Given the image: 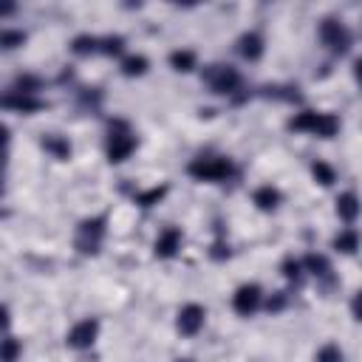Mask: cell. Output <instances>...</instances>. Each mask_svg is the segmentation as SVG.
I'll list each match as a JSON object with an SVG mask.
<instances>
[{
  "mask_svg": "<svg viewBox=\"0 0 362 362\" xmlns=\"http://www.w3.org/2000/svg\"><path fill=\"white\" fill-rule=\"evenodd\" d=\"M291 130L297 133H311V136H320V139H334L339 133V119L334 113H320V110H300L291 122H288Z\"/></svg>",
  "mask_w": 362,
  "mask_h": 362,
  "instance_id": "6da1fadb",
  "label": "cell"
},
{
  "mask_svg": "<svg viewBox=\"0 0 362 362\" xmlns=\"http://www.w3.org/2000/svg\"><path fill=\"white\" fill-rule=\"evenodd\" d=\"M136 133L130 130V124L124 119H113L110 130H107V141H105V153L110 164H122L130 158V153L136 150Z\"/></svg>",
  "mask_w": 362,
  "mask_h": 362,
  "instance_id": "7a4b0ae2",
  "label": "cell"
},
{
  "mask_svg": "<svg viewBox=\"0 0 362 362\" xmlns=\"http://www.w3.org/2000/svg\"><path fill=\"white\" fill-rule=\"evenodd\" d=\"M187 173L192 175V178H198V181H226V178H232L235 175V164H232V158H226V156H198V158H192L189 161V167H187Z\"/></svg>",
  "mask_w": 362,
  "mask_h": 362,
  "instance_id": "3957f363",
  "label": "cell"
},
{
  "mask_svg": "<svg viewBox=\"0 0 362 362\" xmlns=\"http://www.w3.org/2000/svg\"><path fill=\"white\" fill-rule=\"evenodd\" d=\"M105 232H107V218H105V215L85 218V221L76 226L74 246H76L82 255H96L99 246H102V240H105Z\"/></svg>",
  "mask_w": 362,
  "mask_h": 362,
  "instance_id": "277c9868",
  "label": "cell"
},
{
  "mask_svg": "<svg viewBox=\"0 0 362 362\" xmlns=\"http://www.w3.org/2000/svg\"><path fill=\"white\" fill-rule=\"evenodd\" d=\"M204 82L209 85V90L212 93H221V96H229V93H235L238 88H240V74H238V68H232V65H206V71H204Z\"/></svg>",
  "mask_w": 362,
  "mask_h": 362,
  "instance_id": "5b68a950",
  "label": "cell"
},
{
  "mask_svg": "<svg viewBox=\"0 0 362 362\" xmlns=\"http://www.w3.org/2000/svg\"><path fill=\"white\" fill-rule=\"evenodd\" d=\"M320 42L331 51V54H345L351 48V31L342 20L337 17H325L320 23Z\"/></svg>",
  "mask_w": 362,
  "mask_h": 362,
  "instance_id": "8992f818",
  "label": "cell"
},
{
  "mask_svg": "<svg viewBox=\"0 0 362 362\" xmlns=\"http://www.w3.org/2000/svg\"><path fill=\"white\" fill-rule=\"evenodd\" d=\"M260 305H263V291H260L257 283H243V286L232 294V308H235V314H240V317H252Z\"/></svg>",
  "mask_w": 362,
  "mask_h": 362,
  "instance_id": "52a82bcc",
  "label": "cell"
},
{
  "mask_svg": "<svg viewBox=\"0 0 362 362\" xmlns=\"http://www.w3.org/2000/svg\"><path fill=\"white\" fill-rule=\"evenodd\" d=\"M96 337H99V322H96L93 317H85V320H79V322L68 331L65 342H68L74 351H85V348H90V345L96 342Z\"/></svg>",
  "mask_w": 362,
  "mask_h": 362,
  "instance_id": "ba28073f",
  "label": "cell"
},
{
  "mask_svg": "<svg viewBox=\"0 0 362 362\" xmlns=\"http://www.w3.org/2000/svg\"><path fill=\"white\" fill-rule=\"evenodd\" d=\"M204 320H206V311H204V305H198V303H187V305L178 311L175 328H178V334H184V337H192V334H198V331L204 328Z\"/></svg>",
  "mask_w": 362,
  "mask_h": 362,
  "instance_id": "9c48e42d",
  "label": "cell"
},
{
  "mask_svg": "<svg viewBox=\"0 0 362 362\" xmlns=\"http://www.w3.org/2000/svg\"><path fill=\"white\" fill-rule=\"evenodd\" d=\"M181 243H184V235H181V229H178V226H164V229L158 232L156 243H153V252H156V257H161V260H170V257H175V255H178Z\"/></svg>",
  "mask_w": 362,
  "mask_h": 362,
  "instance_id": "30bf717a",
  "label": "cell"
},
{
  "mask_svg": "<svg viewBox=\"0 0 362 362\" xmlns=\"http://www.w3.org/2000/svg\"><path fill=\"white\" fill-rule=\"evenodd\" d=\"M3 107H6V110H20V113H34V110H40V107H42V102H40L37 96L8 90V93L3 96Z\"/></svg>",
  "mask_w": 362,
  "mask_h": 362,
  "instance_id": "8fae6325",
  "label": "cell"
},
{
  "mask_svg": "<svg viewBox=\"0 0 362 362\" xmlns=\"http://www.w3.org/2000/svg\"><path fill=\"white\" fill-rule=\"evenodd\" d=\"M238 51H240L243 59L257 62V59L263 57V37H260L257 31H246V34L238 40Z\"/></svg>",
  "mask_w": 362,
  "mask_h": 362,
  "instance_id": "7c38bea8",
  "label": "cell"
},
{
  "mask_svg": "<svg viewBox=\"0 0 362 362\" xmlns=\"http://www.w3.org/2000/svg\"><path fill=\"white\" fill-rule=\"evenodd\" d=\"M252 201L257 204V209L272 212V209H277V204H280V189H277V187H272V184H263V187H257V189H255Z\"/></svg>",
  "mask_w": 362,
  "mask_h": 362,
  "instance_id": "4fadbf2b",
  "label": "cell"
},
{
  "mask_svg": "<svg viewBox=\"0 0 362 362\" xmlns=\"http://www.w3.org/2000/svg\"><path fill=\"white\" fill-rule=\"evenodd\" d=\"M359 209H362V204H359L356 192H342V195L337 198V215H339L342 221H348V223L356 221Z\"/></svg>",
  "mask_w": 362,
  "mask_h": 362,
  "instance_id": "5bb4252c",
  "label": "cell"
},
{
  "mask_svg": "<svg viewBox=\"0 0 362 362\" xmlns=\"http://www.w3.org/2000/svg\"><path fill=\"white\" fill-rule=\"evenodd\" d=\"M42 150H45V153H51V156H54V158H59V161L71 158V141H68V139H62V136H57V133H48V136L42 139Z\"/></svg>",
  "mask_w": 362,
  "mask_h": 362,
  "instance_id": "9a60e30c",
  "label": "cell"
},
{
  "mask_svg": "<svg viewBox=\"0 0 362 362\" xmlns=\"http://www.w3.org/2000/svg\"><path fill=\"white\" fill-rule=\"evenodd\" d=\"M195 62H198V57H195V51H189V48H178V51L170 54V65H173V71L189 74V71L195 68Z\"/></svg>",
  "mask_w": 362,
  "mask_h": 362,
  "instance_id": "2e32d148",
  "label": "cell"
},
{
  "mask_svg": "<svg viewBox=\"0 0 362 362\" xmlns=\"http://www.w3.org/2000/svg\"><path fill=\"white\" fill-rule=\"evenodd\" d=\"M147 68H150V59L144 54H130V57L122 59V74L124 76H144Z\"/></svg>",
  "mask_w": 362,
  "mask_h": 362,
  "instance_id": "e0dca14e",
  "label": "cell"
},
{
  "mask_svg": "<svg viewBox=\"0 0 362 362\" xmlns=\"http://www.w3.org/2000/svg\"><path fill=\"white\" fill-rule=\"evenodd\" d=\"M334 249L342 252V255H354L359 249V232L356 229H342L337 238H334Z\"/></svg>",
  "mask_w": 362,
  "mask_h": 362,
  "instance_id": "ac0fdd59",
  "label": "cell"
},
{
  "mask_svg": "<svg viewBox=\"0 0 362 362\" xmlns=\"http://www.w3.org/2000/svg\"><path fill=\"white\" fill-rule=\"evenodd\" d=\"M71 51H74L76 57H88V54H96V51H99V37H90V34H79V37H74V42H71Z\"/></svg>",
  "mask_w": 362,
  "mask_h": 362,
  "instance_id": "d6986e66",
  "label": "cell"
},
{
  "mask_svg": "<svg viewBox=\"0 0 362 362\" xmlns=\"http://www.w3.org/2000/svg\"><path fill=\"white\" fill-rule=\"evenodd\" d=\"M311 175H314V181H320L322 187H331V184L337 181L334 167H331V164H325V161H314V164H311Z\"/></svg>",
  "mask_w": 362,
  "mask_h": 362,
  "instance_id": "ffe728a7",
  "label": "cell"
},
{
  "mask_svg": "<svg viewBox=\"0 0 362 362\" xmlns=\"http://www.w3.org/2000/svg\"><path fill=\"white\" fill-rule=\"evenodd\" d=\"M303 266H305V272L314 274V277H328V272H331V266H328V260H325L322 255H308V257L303 260Z\"/></svg>",
  "mask_w": 362,
  "mask_h": 362,
  "instance_id": "44dd1931",
  "label": "cell"
},
{
  "mask_svg": "<svg viewBox=\"0 0 362 362\" xmlns=\"http://www.w3.org/2000/svg\"><path fill=\"white\" fill-rule=\"evenodd\" d=\"M303 272H305L303 260H297V257H286V260H283V274H286L288 283L300 286V283H303Z\"/></svg>",
  "mask_w": 362,
  "mask_h": 362,
  "instance_id": "7402d4cb",
  "label": "cell"
},
{
  "mask_svg": "<svg viewBox=\"0 0 362 362\" xmlns=\"http://www.w3.org/2000/svg\"><path fill=\"white\" fill-rule=\"evenodd\" d=\"M99 51L107 54V57H116L124 51V37L119 34H110V37H99Z\"/></svg>",
  "mask_w": 362,
  "mask_h": 362,
  "instance_id": "603a6c76",
  "label": "cell"
},
{
  "mask_svg": "<svg viewBox=\"0 0 362 362\" xmlns=\"http://www.w3.org/2000/svg\"><path fill=\"white\" fill-rule=\"evenodd\" d=\"M11 90H14V93H28V96H34V93L40 90V79H37V76H31V74H23V76H17V79H14Z\"/></svg>",
  "mask_w": 362,
  "mask_h": 362,
  "instance_id": "cb8c5ba5",
  "label": "cell"
},
{
  "mask_svg": "<svg viewBox=\"0 0 362 362\" xmlns=\"http://www.w3.org/2000/svg\"><path fill=\"white\" fill-rule=\"evenodd\" d=\"M164 192H167V187H150L147 192H136V204L139 206H153L164 198Z\"/></svg>",
  "mask_w": 362,
  "mask_h": 362,
  "instance_id": "d4e9b609",
  "label": "cell"
},
{
  "mask_svg": "<svg viewBox=\"0 0 362 362\" xmlns=\"http://www.w3.org/2000/svg\"><path fill=\"white\" fill-rule=\"evenodd\" d=\"M317 362H345V356H342L339 345H334V342H325V345L317 351Z\"/></svg>",
  "mask_w": 362,
  "mask_h": 362,
  "instance_id": "484cf974",
  "label": "cell"
},
{
  "mask_svg": "<svg viewBox=\"0 0 362 362\" xmlns=\"http://www.w3.org/2000/svg\"><path fill=\"white\" fill-rule=\"evenodd\" d=\"M23 42H25V31H11V28H6V31L0 34V45H3L6 51L17 48V45H23Z\"/></svg>",
  "mask_w": 362,
  "mask_h": 362,
  "instance_id": "4316f807",
  "label": "cell"
},
{
  "mask_svg": "<svg viewBox=\"0 0 362 362\" xmlns=\"http://www.w3.org/2000/svg\"><path fill=\"white\" fill-rule=\"evenodd\" d=\"M17 356H20V342L8 334L3 339V362H17Z\"/></svg>",
  "mask_w": 362,
  "mask_h": 362,
  "instance_id": "83f0119b",
  "label": "cell"
},
{
  "mask_svg": "<svg viewBox=\"0 0 362 362\" xmlns=\"http://www.w3.org/2000/svg\"><path fill=\"white\" fill-rule=\"evenodd\" d=\"M351 314L362 322V288H359V291L354 294V300H351Z\"/></svg>",
  "mask_w": 362,
  "mask_h": 362,
  "instance_id": "f1b7e54d",
  "label": "cell"
},
{
  "mask_svg": "<svg viewBox=\"0 0 362 362\" xmlns=\"http://www.w3.org/2000/svg\"><path fill=\"white\" fill-rule=\"evenodd\" d=\"M283 305H286V294H283V291H280L277 297H269V303H266V308H269V311H280Z\"/></svg>",
  "mask_w": 362,
  "mask_h": 362,
  "instance_id": "f546056e",
  "label": "cell"
},
{
  "mask_svg": "<svg viewBox=\"0 0 362 362\" xmlns=\"http://www.w3.org/2000/svg\"><path fill=\"white\" fill-rule=\"evenodd\" d=\"M354 76H356V82L362 85V57H359V59L354 62Z\"/></svg>",
  "mask_w": 362,
  "mask_h": 362,
  "instance_id": "4dcf8cb0",
  "label": "cell"
}]
</instances>
